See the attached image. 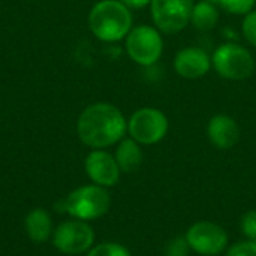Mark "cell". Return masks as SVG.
Instances as JSON below:
<instances>
[{
	"label": "cell",
	"instance_id": "5bb4252c",
	"mask_svg": "<svg viewBox=\"0 0 256 256\" xmlns=\"http://www.w3.org/2000/svg\"><path fill=\"white\" fill-rule=\"evenodd\" d=\"M116 160L123 172H134L141 166L142 162V152L138 142L132 138L122 140L120 146L116 150Z\"/></svg>",
	"mask_w": 256,
	"mask_h": 256
},
{
	"label": "cell",
	"instance_id": "d6986e66",
	"mask_svg": "<svg viewBox=\"0 0 256 256\" xmlns=\"http://www.w3.org/2000/svg\"><path fill=\"white\" fill-rule=\"evenodd\" d=\"M242 231L250 242L256 243V210H250L243 216Z\"/></svg>",
	"mask_w": 256,
	"mask_h": 256
},
{
	"label": "cell",
	"instance_id": "ffe728a7",
	"mask_svg": "<svg viewBox=\"0 0 256 256\" xmlns=\"http://www.w3.org/2000/svg\"><path fill=\"white\" fill-rule=\"evenodd\" d=\"M243 33L246 39L256 46V10H250L249 14H246L243 21Z\"/></svg>",
	"mask_w": 256,
	"mask_h": 256
},
{
	"label": "cell",
	"instance_id": "9a60e30c",
	"mask_svg": "<svg viewBox=\"0 0 256 256\" xmlns=\"http://www.w3.org/2000/svg\"><path fill=\"white\" fill-rule=\"evenodd\" d=\"M190 21L196 30L208 32L216 27V24L219 21V10H218L216 4L202 0L196 4H194Z\"/></svg>",
	"mask_w": 256,
	"mask_h": 256
},
{
	"label": "cell",
	"instance_id": "52a82bcc",
	"mask_svg": "<svg viewBox=\"0 0 256 256\" xmlns=\"http://www.w3.org/2000/svg\"><path fill=\"white\" fill-rule=\"evenodd\" d=\"M132 140L138 144L152 146L159 142L168 132V120L165 114L156 108H141L132 114L128 123Z\"/></svg>",
	"mask_w": 256,
	"mask_h": 256
},
{
	"label": "cell",
	"instance_id": "e0dca14e",
	"mask_svg": "<svg viewBox=\"0 0 256 256\" xmlns=\"http://www.w3.org/2000/svg\"><path fill=\"white\" fill-rule=\"evenodd\" d=\"M87 256H130V254L118 243H100L92 248Z\"/></svg>",
	"mask_w": 256,
	"mask_h": 256
},
{
	"label": "cell",
	"instance_id": "6da1fadb",
	"mask_svg": "<svg viewBox=\"0 0 256 256\" xmlns=\"http://www.w3.org/2000/svg\"><path fill=\"white\" fill-rule=\"evenodd\" d=\"M126 120L118 108L111 104H93L87 106L76 123L80 140L92 148L110 147L124 136Z\"/></svg>",
	"mask_w": 256,
	"mask_h": 256
},
{
	"label": "cell",
	"instance_id": "30bf717a",
	"mask_svg": "<svg viewBox=\"0 0 256 256\" xmlns=\"http://www.w3.org/2000/svg\"><path fill=\"white\" fill-rule=\"evenodd\" d=\"M86 172L88 178L102 188L114 186L120 178V168L114 156L104 150H94L86 158Z\"/></svg>",
	"mask_w": 256,
	"mask_h": 256
},
{
	"label": "cell",
	"instance_id": "277c9868",
	"mask_svg": "<svg viewBox=\"0 0 256 256\" xmlns=\"http://www.w3.org/2000/svg\"><path fill=\"white\" fill-rule=\"evenodd\" d=\"M93 243L94 231L86 220H64L52 232L54 248L64 255L84 254L93 248Z\"/></svg>",
	"mask_w": 256,
	"mask_h": 256
},
{
	"label": "cell",
	"instance_id": "5b68a950",
	"mask_svg": "<svg viewBox=\"0 0 256 256\" xmlns=\"http://www.w3.org/2000/svg\"><path fill=\"white\" fill-rule=\"evenodd\" d=\"M213 64L218 74L228 80L249 78L255 68L252 54L237 44L220 45L213 56Z\"/></svg>",
	"mask_w": 256,
	"mask_h": 256
},
{
	"label": "cell",
	"instance_id": "7a4b0ae2",
	"mask_svg": "<svg viewBox=\"0 0 256 256\" xmlns=\"http://www.w3.org/2000/svg\"><path fill=\"white\" fill-rule=\"evenodd\" d=\"M92 33L104 42H116L128 36L132 27L129 8L120 0H102L96 3L88 15Z\"/></svg>",
	"mask_w": 256,
	"mask_h": 256
},
{
	"label": "cell",
	"instance_id": "7c38bea8",
	"mask_svg": "<svg viewBox=\"0 0 256 256\" xmlns=\"http://www.w3.org/2000/svg\"><path fill=\"white\" fill-rule=\"evenodd\" d=\"M207 134L213 146L220 150L234 147L240 140V128L237 122L225 114H218L208 122Z\"/></svg>",
	"mask_w": 256,
	"mask_h": 256
},
{
	"label": "cell",
	"instance_id": "3957f363",
	"mask_svg": "<svg viewBox=\"0 0 256 256\" xmlns=\"http://www.w3.org/2000/svg\"><path fill=\"white\" fill-rule=\"evenodd\" d=\"M110 194L98 184L81 186L72 190L63 202V208L69 216L86 222L102 218L110 210Z\"/></svg>",
	"mask_w": 256,
	"mask_h": 256
},
{
	"label": "cell",
	"instance_id": "9c48e42d",
	"mask_svg": "<svg viewBox=\"0 0 256 256\" xmlns=\"http://www.w3.org/2000/svg\"><path fill=\"white\" fill-rule=\"evenodd\" d=\"M186 240L190 250L206 256H216L222 254L228 246V236L225 230L213 222H196L188 232Z\"/></svg>",
	"mask_w": 256,
	"mask_h": 256
},
{
	"label": "cell",
	"instance_id": "8992f818",
	"mask_svg": "<svg viewBox=\"0 0 256 256\" xmlns=\"http://www.w3.org/2000/svg\"><path fill=\"white\" fill-rule=\"evenodd\" d=\"M164 42L159 32L148 26H138L128 33L126 50L129 57L141 64L152 66L162 56Z\"/></svg>",
	"mask_w": 256,
	"mask_h": 256
},
{
	"label": "cell",
	"instance_id": "2e32d148",
	"mask_svg": "<svg viewBox=\"0 0 256 256\" xmlns=\"http://www.w3.org/2000/svg\"><path fill=\"white\" fill-rule=\"evenodd\" d=\"M206 2L219 4L222 9H225L231 14H237V15L244 14L246 15L254 9L256 0H206Z\"/></svg>",
	"mask_w": 256,
	"mask_h": 256
},
{
	"label": "cell",
	"instance_id": "8fae6325",
	"mask_svg": "<svg viewBox=\"0 0 256 256\" xmlns=\"http://www.w3.org/2000/svg\"><path fill=\"white\" fill-rule=\"evenodd\" d=\"M176 72L188 80H195L204 76L210 69V57L208 54L195 46H189L182 50L174 60Z\"/></svg>",
	"mask_w": 256,
	"mask_h": 256
},
{
	"label": "cell",
	"instance_id": "44dd1931",
	"mask_svg": "<svg viewBox=\"0 0 256 256\" xmlns=\"http://www.w3.org/2000/svg\"><path fill=\"white\" fill-rule=\"evenodd\" d=\"M226 256H256V243L255 242H240L230 248Z\"/></svg>",
	"mask_w": 256,
	"mask_h": 256
},
{
	"label": "cell",
	"instance_id": "4fadbf2b",
	"mask_svg": "<svg viewBox=\"0 0 256 256\" xmlns=\"http://www.w3.org/2000/svg\"><path fill=\"white\" fill-rule=\"evenodd\" d=\"M26 231L32 242L44 243L52 234L51 216L44 208H34L28 212L26 218Z\"/></svg>",
	"mask_w": 256,
	"mask_h": 256
},
{
	"label": "cell",
	"instance_id": "ba28073f",
	"mask_svg": "<svg viewBox=\"0 0 256 256\" xmlns=\"http://www.w3.org/2000/svg\"><path fill=\"white\" fill-rule=\"evenodd\" d=\"M152 15L164 33H177L190 21L194 0H152Z\"/></svg>",
	"mask_w": 256,
	"mask_h": 256
},
{
	"label": "cell",
	"instance_id": "7402d4cb",
	"mask_svg": "<svg viewBox=\"0 0 256 256\" xmlns=\"http://www.w3.org/2000/svg\"><path fill=\"white\" fill-rule=\"evenodd\" d=\"M124 6L132 8V9H141L144 6H147L148 3H152V0H120Z\"/></svg>",
	"mask_w": 256,
	"mask_h": 256
},
{
	"label": "cell",
	"instance_id": "ac0fdd59",
	"mask_svg": "<svg viewBox=\"0 0 256 256\" xmlns=\"http://www.w3.org/2000/svg\"><path fill=\"white\" fill-rule=\"evenodd\" d=\"M189 250L186 237H176L166 246V256H189Z\"/></svg>",
	"mask_w": 256,
	"mask_h": 256
}]
</instances>
